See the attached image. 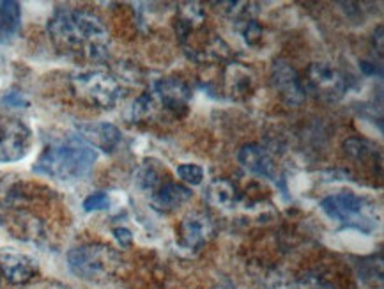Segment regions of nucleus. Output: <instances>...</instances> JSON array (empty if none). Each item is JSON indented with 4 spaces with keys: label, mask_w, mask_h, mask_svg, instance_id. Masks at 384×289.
<instances>
[{
    "label": "nucleus",
    "mask_w": 384,
    "mask_h": 289,
    "mask_svg": "<svg viewBox=\"0 0 384 289\" xmlns=\"http://www.w3.org/2000/svg\"><path fill=\"white\" fill-rule=\"evenodd\" d=\"M53 46L89 62H105L110 55V34L96 14L82 9H57L48 21Z\"/></svg>",
    "instance_id": "1"
},
{
    "label": "nucleus",
    "mask_w": 384,
    "mask_h": 289,
    "mask_svg": "<svg viewBox=\"0 0 384 289\" xmlns=\"http://www.w3.org/2000/svg\"><path fill=\"white\" fill-rule=\"evenodd\" d=\"M98 160V153L80 137L52 142L43 149L34 173L59 181H75L87 176Z\"/></svg>",
    "instance_id": "2"
},
{
    "label": "nucleus",
    "mask_w": 384,
    "mask_h": 289,
    "mask_svg": "<svg viewBox=\"0 0 384 289\" xmlns=\"http://www.w3.org/2000/svg\"><path fill=\"white\" fill-rule=\"evenodd\" d=\"M321 209L342 227L372 233L379 226V209L374 201L353 192H339L321 201Z\"/></svg>",
    "instance_id": "3"
},
{
    "label": "nucleus",
    "mask_w": 384,
    "mask_h": 289,
    "mask_svg": "<svg viewBox=\"0 0 384 289\" xmlns=\"http://www.w3.org/2000/svg\"><path fill=\"white\" fill-rule=\"evenodd\" d=\"M119 252L109 245H78L67 252V266L80 279L89 283H105L121 268Z\"/></svg>",
    "instance_id": "4"
},
{
    "label": "nucleus",
    "mask_w": 384,
    "mask_h": 289,
    "mask_svg": "<svg viewBox=\"0 0 384 289\" xmlns=\"http://www.w3.org/2000/svg\"><path fill=\"white\" fill-rule=\"evenodd\" d=\"M73 94L82 103L94 109L110 110L119 103L123 87L112 73L98 67H87L71 75Z\"/></svg>",
    "instance_id": "5"
},
{
    "label": "nucleus",
    "mask_w": 384,
    "mask_h": 289,
    "mask_svg": "<svg viewBox=\"0 0 384 289\" xmlns=\"http://www.w3.org/2000/svg\"><path fill=\"white\" fill-rule=\"evenodd\" d=\"M305 91H310L315 98L322 102L335 103L346 96V77L328 62H312L305 75Z\"/></svg>",
    "instance_id": "6"
},
{
    "label": "nucleus",
    "mask_w": 384,
    "mask_h": 289,
    "mask_svg": "<svg viewBox=\"0 0 384 289\" xmlns=\"http://www.w3.org/2000/svg\"><path fill=\"white\" fill-rule=\"evenodd\" d=\"M156 109L160 107L165 114L174 119H181L188 114L192 102V89L182 78L167 77L154 84L150 91Z\"/></svg>",
    "instance_id": "7"
},
{
    "label": "nucleus",
    "mask_w": 384,
    "mask_h": 289,
    "mask_svg": "<svg viewBox=\"0 0 384 289\" xmlns=\"http://www.w3.org/2000/svg\"><path fill=\"white\" fill-rule=\"evenodd\" d=\"M216 234L213 219L204 212H192L179 222L175 229V244L188 252H199L206 247Z\"/></svg>",
    "instance_id": "8"
},
{
    "label": "nucleus",
    "mask_w": 384,
    "mask_h": 289,
    "mask_svg": "<svg viewBox=\"0 0 384 289\" xmlns=\"http://www.w3.org/2000/svg\"><path fill=\"white\" fill-rule=\"evenodd\" d=\"M32 146V131L23 121L0 117V163L25 158Z\"/></svg>",
    "instance_id": "9"
},
{
    "label": "nucleus",
    "mask_w": 384,
    "mask_h": 289,
    "mask_svg": "<svg viewBox=\"0 0 384 289\" xmlns=\"http://www.w3.org/2000/svg\"><path fill=\"white\" fill-rule=\"evenodd\" d=\"M273 89L278 92L280 98L287 105H301L307 98V91L303 87V80L300 78L292 64L287 60H276L271 67Z\"/></svg>",
    "instance_id": "10"
},
{
    "label": "nucleus",
    "mask_w": 384,
    "mask_h": 289,
    "mask_svg": "<svg viewBox=\"0 0 384 289\" xmlns=\"http://www.w3.org/2000/svg\"><path fill=\"white\" fill-rule=\"evenodd\" d=\"M0 268L4 277L14 286L27 284L38 276V263L27 254H21L16 251H2L0 252Z\"/></svg>",
    "instance_id": "11"
},
{
    "label": "nucleus",
    "mask_w": 384,
    "mask_h": 289,
    "mask_svg": "<svg viewBox=\"0 0 384 289\" xmlns=\"http://www.w3.org/2000/svg\"><path fill=\"white\" fill-rule=\"evenodd\" d=\"M78 137L91 148L105 153L116 151L123 141L121 130L112 123H84L78 124Z\"/></svg>",
    "instance_id": "12"
},
{
    "label": "nucleus",
    "mask_w": 384,
    "mask_h": 289,
    "mask_svg": "<svg viewBox=\"0 0 384 289\" xmlns=\"http://www.w3.org/2000/svg\"><path fill=\"white\" fill-rule=\"evenodd\" d=\"M256 89V75L241 62H227L224 67V91L234 99H245Z\"/></svg>",
    "instance_id": "13"
},
{
    "label": "nucleus",
    "mask_w": 384,
    "mask_h": 289,
    "mask_svg": "<svg viewBox=\"0 0 384 289\" xmlns=\"http://www.w3.org/2000/svg\"><path fill=\"white\" fill-rule=\"evenodd\" d=\"M193 192L185 185L167 181L150 194V206L158 213H172L192 199Z\"/></svg>",
    "instance_id": "14"
},
{
    "label": "nucleus",
    "mask_w": 384,
    "mask_h": 289,
    "mask_svg": "<svg viewBox=\"0 0 384 289\" xmlns=\"http://www.w3.org/2000/svg\"><path fill=\"white\" fill-rule=\"evenodd\" d=\"M238 158H239V163H241L248 173L275 180V176H276L275 160H273V156L269 155L262 146H258V144L243 146Z\"/></svg>",
    "instance_id": "15"
},
{
    "label": "nucleus",
    "mask_w": 384,
    "mask_h": 289,
    "mask_svg": "<svg viewBox=\"0 0 384 289\" xmlns=\"http://www.w3.org/2000/svg\"><path fill=\"white\" fill-rule=\"evenodd\" d=\"M206 21H207L206 11L200 7V4H197V2L181 4L174 20L175 36H177L179 43L185 41V39L188 38L193 31L204 27Z\"/></svg>",
    "instance_id": "16"
},
{
    "label": "nucleus",
    "mask_w": 384,
    "mask_h": 289,
    "mask_svg": "<svg viewBox=\"0 0 384 289\" xmlns=\"http://www.w3.org/2000/svg\"><path fill=\"white\" fill-rule=\"evenodd\" d=\"M204 197L211 206L220 209L234 208L239 201V192L236 183H232L227 178H216L206 187Z\"/></svg>",
    "instance_id": "17"
},
{
    "label": "nucleus",
    "mask_w": 384,
    "mask_h": 289,
    "mask_svg": "<svg viewBox=\"0 0 384 289\" xmlns=\"http://www.w3.org/2000/svg\"><path fill=\"white\" fill-rule=\"evenodd\" d=\"M344 149H346L347 156H351L353 160H356L358 163H363V165H372L375 169V162L381 163V151L375 148L372 142L365 141V138H347L344 142Z\"/></svg>",
    "instance_id": "18"
},
{
    "label": "nucleus",
    "mask_w": 384,
    "mask_h": 289,
    "mask_svg": "<svg viewBox=\"0 0 384 289\" xmlns=\"http://www.w3.org/2000/svg\"><path fill=\"white\" fill-rule=\"evenodd\" d=\"M9 227L14 236L21 238V240H38L43 236L41 222L31 213L16 212L13 219H9Z\"/></svg>",
    "instance_id": "19"
},
{
    "label": "nucleus",
    "mask_w": 384,
    "mask_h": 289,
    "mask_svg": "<svg viewBox=\"0 0 384 289\" xmlns=\"http://www.w3.org/2000/svg\"><path fill=\"white\" fill-rule=\"evenodd\" d=\"M20 4L0 0V36H13L20 27Z\"/></svg>",
    "instance_id": "20"
},
{
    "label": "nucleus",
    "mask_w": 384,
    "mask_h": 289,
    "mask_svg": "<svg viewBox=\"0 0 384 289\" xmlns=\"http://www.w3.org/2000/svg\"><path fill=\"white\" fill-rule=\"evenodd\" d=\"M216 6H221V13L232 21L243 23V21L256 20L257 7L253 2H218Z\"/></svg>",
    "instance_id": "21"
},
{
    "label": "nucleus",
    "mask_w": 384,
    "mask_h": 289,
    "mask_svg": "<svg viewBox=\"0 0 384 289\" xmlns=\"http://www.w3.org/2000/svg\"><path fill=\"white\" fill-rule=\"evenodd\" d=\"M136 181H138V187L142 190L154 192L161 185V170L160 167L154 165V162L147 160L142 165V169L136 174Z\"/></svg>",
    "instance_id": "22"
},
{
    "label": "nucleus",
    "mask_w": 384,
    "mask_h": 289,
    "mask_svg": "<svg viewBox=\"0 0 384 289\" xmlns=\"http://www.w3.org/2000/svg\"><path fill=\"white\" fill-rule=\"evenodd\" d=\"M177 174L185 183L192 185V187H199L204 181V169L197 163H182L177 167Z\"/></svg>",
    "instance_id": "23"
},
{
    "label": "nucleus",
    "mask_w": 384,
    "mask_h": 289,
    "mask_svg": "<svg viewBox=\"0 0 384 289\" xmlns=\"http://www.w3.org/2000/svg\"><path fill=\"white\" fill-rule=\"evenodd\" d=\"M262 34H264V31H262L260 23L257 20H248L241 23V36L248 46L260 45Z\"/></svg>",
    "instance_id": "24"
},
{
    "label": "nucleus",
    "mask_w": 384,
    "mask_h": 289,
    "mask_svg": "<svg viewBox=\"0 0 384 289\" xmlns=\"http://www.w3.org/2000/svg\"><path fill=\"white\" fill-rule=\"evenodd\" d=\"M110 206V197L105 192H96L85 197L84 209L85 212H99V209H106Z\"/></svg>",
    "instance_id": "25"
},
{
    "label": "nucleus",
    "mask_w": 384,
    "mask_h": 289,
    "mask_svg": "<svg viewBox=\"0 0 384 289\" xmlns=\"http://www.w3.org/2000/svg\"><path fill=\"white\" fill-rule=\"evenodd\" d=\"M300 289H335L328 280H324L319 276H307L301 277Z\"/></svg>",
    "instance_id": "26"
},
{
    "label": "nucleus",
    "mask_w": 384,
    "mask_h": 289,
    "mask_svg": "<svg viewBox=\"0 0 384 289\" xmlns=\"http://www.w3.org/2000/svg\"><path fill=\"white\" fill-rule=\"evenodd\" d=\"M114 238H116L117 244L124 249L133 244V234L126 227H116V229H114Z\"/></svg>",
    "instance_id": "27"
},
{
    "label": "nucleus",
    "mask_w": 384,
    "mask_h": 289,
    "mask_svg": "<svg viewBox=\"0 0 384 289\" xmlns=\"http://www.w3.org/2000/svg\"><path fill=\"white\" fill-rule=\"evenodd\" d=\"M384 36H383V25H379L378 28L374 31V36H372V43H374V48L378 50L379 55H383V50H384Z\"/></svg>",
    "instance_id": "28"
}]
</instances>
